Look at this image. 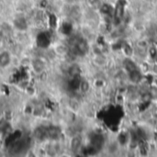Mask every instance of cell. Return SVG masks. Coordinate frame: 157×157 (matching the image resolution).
<instances>
[{"label": "cell", "mask_w": 157, "mask_h": 157, "mask_svg": "<svg viewBox=\"0 0 157 157\" xmlns=\"http://www.w3.org/2000/svg\"><path fill=\"white\" fill-rule=\"evenodd\" d=\"M11 58L10 55L7 52H2L0 53V66L1 67H6L10 63Z\"/></svg>", "instance_id": "1"}, {"label": "cell", "mask_w": 157, "mask_h": 157, "mask_svg": "<svg viewBox=\"0 0 157 157\" xmlns=\"http://www.w3.org/2000/svg\"><path fill=\"white\" fill-rule=\"evenodd\" d=\"M32 67L33 70L37 73V74H41L43 73V69H44V63L40 59H36L33 61L32 63Z\"/></svg>", "instance_id": "2"}, {"label": "cell", "mask_w": 157, "mask_h": 157, "mask_svg": "<svg viewBox=\"0 0 157 157\" xmlns=\"http://www.w3.org/2000/svg\"><path fill=\"white\" fill-rule=\"evenodd\" d=\"M129 76H130V80L132 82V83H138L141 81L142 79V75L141 73L136 69V70H133L132 72L129 73Z\"/></svg>", "instance_id": "3"}, {"label": "cell", "mask_w": 157, "mask_h": 157, "mask_svg": "<svg viewBox=\"0 0 157 157\" xmlns=\"http://www.w3.org/2000/svg\"><path fill=\"white\" fill-rule=\"evenodd\" d=\"M124 66L126 68V70L128 71V73L133 71V70H136V64L130 59H126L125 62H124Z\"/></svg>", "instance_id": "4"}, {"label": "cell", "mask_w": 157, "mask_h": 157, "mask_svg": "<svg viewBox=\"0 0 157 157\" xmlns=\"http://www.w3.org/2000/svg\"><path fill=\"white\" fill-rule=\"evenodd\" d=\"M81 143H82V141H81V138L80 137H74L72 139V142H71V148L74 151H75L76 149H78L80 147Z\"/></svg>", "instance_id": "5"}, {"label": "cell", "mask_w": 157, "mask_h": 157, "mask_svg": "<svg viewBox=\"0 0 157 157\" xmlns=\"http://www.w3.org/2000/svg\"><path fill=\"white\" fill-rule=\"evenodd\" d=\"M69 74L72 75V76H74V77H76L77 75H78V74L80 73V69H79V67L77 66V65H72L70 68H69Z\"/></svg>", "instance_id": "6"}, {"label": "cell", "mask_w": 157, "mask_h": 157, "mask_svg": "<svg viewBox=\"0 0 157 157\" xmlns=\"http://www.w3.org/2000/svg\"><path fill=\"white\" fill-rule=\"evenodd\" d=\"M79 86L81 87V90H82L83 92H86V91L89 89V84H88V82H86V81H82V82H80Z\"/></svg>", "instance_id": "7"}, {"label": "cell", "mask_w": 157, "mask_h": 157, "mask_svg": "<svg viewBox=\"0 0 157 157\" xmlns=\"http://www.w3.org/2000/svg\"><path fill=\"white\" fill-rule=\"evenodd\" d=\"M95 62H96V63H97L98 65H104L106 61H105V59H104L103 57H100V56L98 57H98L96 58Z\"/></svg>", "instance_id": "8"}, {"label": "cell", "mask_w": 157, "mask_h": 157, "mask_svg": "<svg viewBox=\"0 0 157 157\" xmlns=\"http://www.w3.org/2000/svg\"><path fill=\"white\" fill-rule=\"evenodd\" d=\"M138 46H139V47H140V49L142 50V49H144V48L147 46V43H146V41L143 40V41H140V42L138 43Z\"/></svg>", "instance_id": "9"}, {"label": "cell", "mask_w": 157, "mask_h": 157, "mask_svg": "<svg viewBox=\"0 0 157 157\" xmlns=\"http://www.w3.org/2000/svg\"><path fill=\"white\" fill-rule=\"evenodd\" d=\"M156 53H157V52L155 48H152V49H150V55H151L152 57H155Z\"/></svg>", "instance_id": "10"}, {"label": "cell", "mask_w": 157, "mask_h": 157, "mask_svg": "<svg viewBox=\"0 0 157 157\" xmlns=\"http://www.w3.org/2000/svg\"><path fill=\"white\" fill-rule=\"evenodd\" d=\"M88 2H89L92 6H95V5H97V4L99 2V0H88Z\"/></svg>", "instance_id": "11"}]
</instances>
